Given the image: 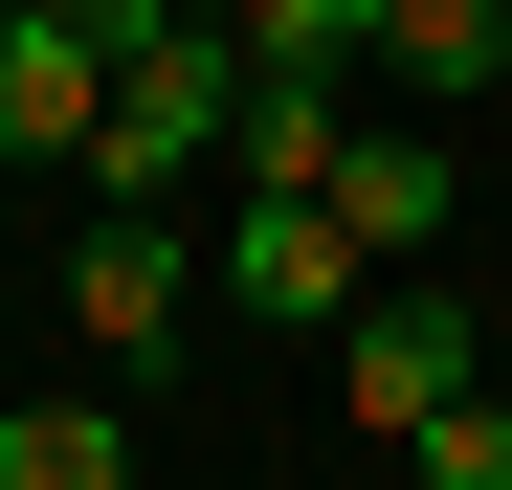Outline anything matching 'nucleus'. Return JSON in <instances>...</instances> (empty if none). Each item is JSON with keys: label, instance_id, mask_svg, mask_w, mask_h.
<instances>
[{"label": "nucleus", "instance_id": "39448f33", "mask_svg": "<svg viewBox=\"0 0 512 490\" xmlns=\"http://www.w3.org/2000/svg\"><path fill=\"white\" fill-rule=\"evenodd\" d=\"M334 201H357V245H379V268H423V245H446V134H379V112H357Z\"/></svg>", "mask_w": 512, "mask_h": 490}, {"label": "nucleus", "instance_id": "20e7f679", "mask_svg": "<svg viewBox=\"0 0 512 490\" xmlns=\"http://www.w3.org/2000/svg\"><path fill=\"white\" fill-rule=\"evenodd\" d=\"M334 156H357V67H245L223 179H334Z\"/></svg>", "mask_w": 512, "mask_h": 490}, {"label": "nucleus", "instance_id": "f03ea898", "mask_svg": "<svg viewBox=\"0 0 512 490\" xmlns=\"http://www.w3.org/2000/svg\"><path fill=\"white\" fill-rule=\"evenodd\" d=\"M468 379H490V312H468L446 268H379L357 312H334V424H379V446H401V424H446Z\"/></svg>", "mask_w": 512, "mask_h": 490}, {"label": "nucleus", "instance_id": "6e6552de", "mask_svg": "<svg viewBox=\"0 0 512 490\" xmlns=\"http://www.w3.org/2000/svg\"><path fill=\"white\" fill-rule=\"evenodd\" d=\"M401 468H423V490H512V424H490V401H446V424H401Z\"/></svg>", "mask_w": 512, "mask_h": 490}, {"label": "nucleus", "instance_id": "f257e3e1", "mask_svg": "<svg viewBox=\"0 0 512 490\" xmlns=\"http://www.w3.org/2000/svg\"><path fill=\"white\" fill-rule=\"evenodd\" d=\"M223 312H245V335H334V312H357L379 290V245H357V201H334V179H223Z\"/></svg>", "mask_w": 512, "mask_h": 490}, {"label": "nucleus", "instance_id": "423d86ee", "mask_svg": "<svg viewBox=\"0 0 512 490\" xmlns=\"http://www.w3.org/2000/svg\"><path fill=\"white\" fill-rule=\"evenodd\" d=\"M379 67H401V90H490V67H512V0H379Z\"/></svg>", "mask_w": 512, "mask_h": 490}, {"label": "nucleus", "instance_id": "0eeeda50", "mask_svg": "<svg viewBox=\"0 0 512 490\" xmlns=\"http://www.w3.org/2000/svg\"><path fill=\"white\" fill-rule=\"evenodd\" d=\"M0 490H134V424L112 401H0Z\"/></svg>", "mask_w": 512, "mask_h": 490}, {"label": "nucleus", "instance_id": "7ed1b4c3", "mask_svg": "<svg viewBox=\"0 0 512 490\" xmlns=\"http://www.w3.org/2000/svg\"><path fill=\"white\" fill-rule=\"evenodd\" d=\"M201 290H223V245H201L179 201H90V245H67V335H90V379H156Z\"/></svg>", "mask_w": 512, "mask_h": 490}]
</instances>
